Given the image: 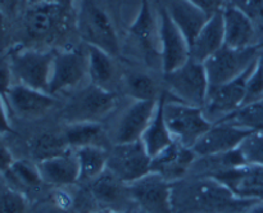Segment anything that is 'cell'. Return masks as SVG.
<instances>
[{"instance_id":"cell-1","label":"cell","mask_w":263,"mask_h":213,"mask_svg":"<svg viewBox=\"0 0 263 213\" xmlns=\"http://www.w3.org/2000/svg\"><path fill=\"white\" fill-rule=\"evenodd\" d=\"M256 203L235 197L212 177L186 176L171 184L172 213H248Z\"/></svg>"},{"instance_id":"cell-34","label":"cell","mask_w":263,"mask_h":213,"mask_svg":"<svg viewBox=\"0 0 263 213\" xmlns=\"http://www.w3.org/2000/svg\"><path fill=\"white\" fill-rule=\"evenodd\" d=\"M238 150L246 164L263 166V131L248 133L238 146Z\"/></svg>"},{"instance_id":"cell-11","label":"cell","mask_w":263,"mask_h":213,"mask_svg":"<svg viewBox=\"0 0 263 213\" xmlns=\"http://www.w3.org/2000/svg\"><path fill=\"white\" fill-rule=\"evenodd\" d=\"M256 62L238 79L218 86L210 87L207 100L203 105V112L210 122H220L244 104L247 82L256 67Z\"/></svg>"},{"instance_id":"cell-9","label":"cell","mask_w":263,"mask_h":213,"mask_svg":"<svg viewBox=\"0 0 263 213\" xmlns=\"http://www.w3.org/2000/svg\"><path fill=\"white\" fill-rule=\"evenodd\" d=\"M258 50V46L234 49L223 45L203 63L210 81V87L226 84L241 76L257 61Z\"/></svg>"},{"instance_id":"cell-46","label":"cell","mask_w":263,"mask_h":213,"mask_svg":"<svg viewBox=\"0 0 263 213\" xmlns=\"http://www.w3.org/2000/svg\"><path fill=\"white\" fill-rule=\"evenodd\" d=\"M248 213H263V200L262 202L256 203V204L249 209Z\"/></svg>"},{"instance_id":"cell-4","label":"cell","mask_w":263,"mask_h":213,"mask_svg":"<svg viewBox=\"0 0 263 213\" xmlns=\"http://www.w3.org/2000/svg\"><path fill=\"white\" fill-rule=\"evenodd\" d=\"M55 51L20 46L7 53L15 84L48 92Z\"/></svg>"},{"instance_id":"cell-41","label":"cell","mask_w":263,"mask_h":213,"mask_svg":"<svg viewBox=\"0 0 263 213\" xmlns=\"http://www.w3.org/2000/svg\"><path fill=\"white\" fill-rule=\"evenodd\" d=\"M190 2L194 3L202 10H204L208 15L215 14L216 12L222 9L223 5H225V0H190Z\"/></svg>"},{"instance_id":"cell-28","label":"cell","mask_w":263,"mask_h":213,"mask_svg":"<svg viewBox=\"0 0 263 213\" xmlns=\"http://www.w3.org/2000/svg\"><path fill=\"white\" fill-rule=\"evenodd\" d=\"M244 161L238 149L228 153L213 154V156L197 157L193 162L187 176H205L215 177L217 175L233 169L235 167L243 166Z\"/></svg>"},{"instance_id":"cell-23","label":"cell","mask_w":263,"mask_h":213,"mask_svg":"<svg viewBox=\"0 0 263 213\" xmlns=\"http://www.w3.org/2000/svg\"><path fill=\"white\" fill-rule=\"evenodd\" d=\"M161 5L184 33L189 45L211 17L190 0H162Z\"/></svg>"},{"instance_id":"cell-47","label":"cell","mask_w":263,"mask_h":213,"mask_svg":"<svg viewBox=\"0 0 263 213\" xmlns=\"http://www.w3.org/2000/svg\"><path fill=\"white\" fill-rule=\"evenodd\" d=\"M138 209H127V210H104V213H136Z\"/></svg>"},{"instance_id":"cell-40","label":"cell","mask_w":263,"mask_h":213,"mask_svg":"<svg viewBox=\"0 0 263 213\" xmlns=\"http://www.w3.org/2000/svg\"><path fill=\"white\" fill-rule=\"evenodd\" d=\"M33 213H74L72 209L63 207L59 203H57L53 198L49 195L46 199H44L43 202H39V204L36 205Z\"/></svg>"},{"instance_id":"cell-49","label":"cell","mask_w":263,"mask_h":213,"mask_svg":"<svg viewBox=\"0 0 263 213\" xmlns=\"http://www.w3.org/2000/svg\"><path fill=\"white\" fill-rule=\"evenodd\" d=\"M136 213H144V212H141V210H139V209H138V212H136Z\"/></svg>"},{"instance_id":"cell-44","label":"cell","mask_w":263,"mask_h":213,"mask_svg":"<svg viewBox=\"0 0 263 213\" xmlns=\"http://www.w3.org/2000/svg\"><path fill=\"white\" fill-rule=\"evenodd\" d=\"M31 4H71V0H28Z\"/></svg>"},{"instance_id":"cell-13","label":"cell","mask_w":263,"mask_h":213,"mask_svg":"<svg viewBox=\"0 0 263 213\" xmlns=\"http://www.w3.org/2000/svg\"><path fill=\"white\" fill-rule=\"evenodd\" d=\"M159 50H161V68L163 73L171 72L186 63L190 59V45L186 37L162 5L158 9Z\"/></svg>"},{"instance_id":"cell-18","label":"cell","mask_w":263,"mask_h":213,"mask_svg":"<svg viewBox=\"0 0 263 213\" xmlns=\"http://www.w3.org/2000/svg\"><path fill=\"white\" fill-rule=\"evenodd\" d=\"M248 133H251V131L236 127L230 123L216 122L212 123L192 149L197 157L228 153L238 149Z\"/></svg>"},{"instance_id":"cell-10","label":"cell","mask_w":263,"mask_h":213,"mask_svg":"<svg viewBox=\"0 0 263 213\" xmlns=\"http://www.w3.org/2000/svg\"><path fill=\"white\" fill-rule=\"evenodd\" d=\"M151 163L152 157L141 140L113 144L108 149L107 169L127 185L148 175Z\"/></svg>"},{"instance_id":"cell-43","label":"cell","mask_w":263,"mask_h":213,"mask_svg":"<svg viewBox=\"0 0 263 213\" xmlns=\"http://www.w3.org/2000/svg\"><path fill=\"white\" fill-rule=\"evenodd\" d=\"M13 162H14V158H13L12 153L8 146L0 140V173H4L12 166Z\"/></svg>"},{"instance_id":"cell-16","label":"cell","mask_w":263,"mask_h":213,"mask_svg":"<svg viewBox=\"0 0 263 213\" xmlns=\"http://www.w3.org/2000/svg\"><path fill=\"white\" fill-rule=\"evenodd\" d=\"M7 103L21 118L36 120L50 113L58 105V98L25 85L14 84L8 92Z\"/></svg>"},{"instance_id":"cell-24","label":"cell","mask_w":263,"mask_h":213,"mask_svg":"<svg viewBox=\"0 0 263 213\" xmlns=\"http://www.w3.org/2000/svg\"><path fill=\"white\" fill-rule=\"evenodd\" d=\"M225 45V28H223L222 9L211 15L202 30L190 45V58L204 63L216 51Z\"/></svg>"},{"instance_id":"cell-19","label":"cell","mask_w":263,"mask_h":213,"mask_svg":"<svg viewBox=\"0 0 263 213\" xmlns=\"http://www.w3.org/2000/svg\"><path fill=\"white\" fill-rule=\"evenodd\" d=\"M197 156L192 148L174 141L171 145L152 158L151 172L159 175L170 184L180 181L189 175Z\"/></svg>"},{"instance_id":"cell-6","label":"cell","mask_w":263,"mask_h":213,"mask_svg":"<svg viewBox=\"0 0 263 213\" xmlns=\"http://www.w3.org/2000/svg\"><path fill=\"white\" fill-rule=\"evenodd\" d=\"M163 90L179 102L203 108L210 91L204 64L190 58L179 68L163 73Z\"/></svg>"},{"instance_id":"cell-20","label":"cell","mask_w":263,"mask_h":213,"mask_svg":"<svg viewBox=\"0 0 263 213\" xmlns=\"http://www.w3.org/2000/svg\"><path fill=\"white\" fill-rule=\"evenodd\" d=\"M225 45L234 49H247L259 46V31L254 23L234 5L225 2L222 8Z\"/></svg>"},{"instance_id":"cell-5","label":"cell","mask_w":263,"mask_h":213,"mask_svg":"<svg viewBox=\"0 0 263 213\" xmlns=\"http://www.w3.org/2000/svg\"><path fill=\"white\" fill-rule=\"evenodd\" d=\"M163 117L174 141L193 148L212 126L203 108L185 104L168 96L163 90Z\"/></svg>"},{"instance_id":"cell-7","label":"cell","mask_w":263,"mask_h":213,"mask_svg":"<svg viewBox=\"0 0 263 213\" xmlns=\"http://www.w3.org/2000/svg\"><path fill=\"white\" fill-rule=\"evenodd\" d=\"M79 4L76 26L82 41L86 45L107 51L110 55H117L120 51V43L107 13L95 0H80Z\"/></svg>"},{"instance_id":"cell-38","label":"cell","mask_w":263,"mask_h":213,"mask_svg":"<svg viewBox=\"0 0 263 213\" xmlns=\"http://www.w3.org/2000/svg\"><path fill=\"white\" fill-rule=\"evenodd\" d=\"M27 7L28 0H0V9L5 13L12 23L20 20Z\"/></svg>"},{"instance_id":"cell-8","label":"cell","mask_w":263,"mask_h":213,"mask_svg":"<svg viewBox=\"0 0 263 213\" xmlns=\"http://www.w3.org/2000/svg\"><path fill=\"white\" fill-rule=\"evenodd\" d=\"M89 82V56L87 48L66 49L55 51L48 92L58 98L62 94H71Z\"/></svg>"},{"instance_id":"cell-39","label":"cell","mask_w":263,"mask_h":213,"mask_svg":"<svg viewBox=\"0 0 263 213\" xmlns=\"http://www.w3.org/2000/svg\"><path fill=\"white\" fill-rule=\"evenodd\" d=\"M13 23L10 22L9 18L5 15V13L0 9V54L4 53L5 50L9 51V43H10V35H12Z\"/></svg>"},{"instance_id":"cell-12","label":"cell","mask_w":263,"mask_h":213,"mask_svg":"<svg viewBox=\"0 0 263 213\" xmlns=\"http://www.w3.org/2000/svg\"><path fill=\"white\" fill-rule=\"evenodd\" d=\"M158 100H133L123 108L110 131L112 145L141 140L144 131L156 113Z\"/></svg>"},{"instance_id":"cell-42","label":"cell","mask_w":263,"mask_h":213,"mask_svg":"<svg viewBox=\"0 0 263 213\" xmlns=\"http://www.w3.org/2000/svg\"><path fill=\"white\" fill-rule=\"evenodd\" d=\"M10 132H13V128L10 125L9 114H8L7 100L0 95V135Z\"/></svg>"},{"instance_id":"cell-36","label":"cell","mask_w":263,"mask_h":213,"mask_svg":"<svg viewBox=\"0 0 263 213\" xmlns=\"http://www.w3.org/2000/svg\"><path fill=\"white\" fill-rule=\"evenodd\" d=\"M240 9L259 31L263 32V0H225Z\"/></svg>"},{"instance_id":"cell-22","label":"cell","mask_w":263,"mask_h":213,"mask_svg":"<svg viewBox=\"0 0 263 213\" xmlns=\"http://www.w3.org/2000/svg\"><path fill=\"white\" fill-rule=\"evenodd\" d=\"M37 166L44 182L46 186H50L51 189L79 185V161L72 149L53 158L37 162Z\"/></svg>"},{"instance_id":"cell-32","label":"cell","mask_w":263,"mask_h":213,"mask_svg":"<svg viewBox=\"0 0 263 213\" xmlns=\"http://www.w3.org/2000/svg\"><path fill=\"white\" fill-rule=\"evenodd\" d=\"M102 123H71L66 125L63 131L64 139L68 144L69 149H77L86 145H102L99 139L103 138Z\"/></svg>"},{"instance_id":"cell-29","label":"cell","mask_w":263,"mask_h":213,"mask_svg":"<svg viewBox=\"0 0 263 213\" xmlns=\"http://www.w3.org/2000/svg\"><path fill=\"white\" fill-rule=\"evenodd\" d=\"M141 143L152 158L174 143V139L163 117V91L159 96L156 113L141 136Z\"/></svg>"},{"instance_id":"cell-37","label":"cell","mask_w":263,"mask_h":213,"mask_svg":"<svg viewBox=\"0 0 263 213\" xmlns=\"http://www.w3.org/2000/svg\"><path fill=\"white\" fill-rule=\"evenodd\" d=\"M13 73L10 69L9 59H8L7 54L3 55L0 54V95L7 100V95L9 92L10 87L14 85L13 82Z\"/></svg>"},{"instance_id":"cell-45","label":"cell","mask_w":263,"mask_h":213,"mask_svg":"<svg viewBox=\"0 0 263 213\" xmlns=\"http://www.w3.org/2000/svg\"><path fill=\"white\" fill-rule=\"evenodd\" d=\"M258 48H259V50H258V55H257L256 67L263 77V46H258Z\"/></svg>"},{"instance_id":"cell-2","label":"cell","mask_w":263,"mask_h":213,"mask_svg":"<svg viewBox=\"0 0 263 213\" xmlns=\"http://www.w3.org/2000/svg\"><path fill=\"white\" fill-rule=\"evenodd\" d=\"M61 109V118L66 125L71 123H102L117 107V94L102 89L91 82L68 94Z\"/></svg>"},{"instance_id":"cell-33","label":"cell","mask_w":263,"mask_h":213,"mask_svg":"<svg viewBox=\"0 0 263 213\" xmlns=\"http://www.w3.org/2000/svg\"><path fill=\"white\" fill-rule=\"evenodd\" d=\"M220 122L230 123L251 132L263 131V99L246 103Z\"/></svg>"},{"instance_id":"cell-21","label":"cell","mask_w":263,"mask_h":213,"mask_svg":"<svg viewBox=\"0 0 263 213\" xmlns=\"http://www.w3.org/2000/svg\"><path fill=\"white\" fill-rule=\"evenodd\" d=\"M130 37L145 58H159L161 61L158 13L152 12L148 0L141 2L138 15L130 27Z\"/></svg>"},{"instance_id":"cell-15","label":"cell","mask_w":263,"mask_h":213,"mask_svg":"<svg viewBox=\"0 0 263 213\" xmlns=\"http://www.w3.org/2000/svg\"><path fill=\"white\" fill-rule=\"evenodd\" d=\"M100 210L138 209L130 195L128 185L105 171L90 184L84 185Z\"/></svg>"},{"instance_id":"cell-48","label":"cell","mask_w":263,"mask_h":213,"mask_svg":"<svg viewBox=\"0 0 263 213\" xmlns=\"http://www.w3.org/2000/svg\"><path fill=\"white\" fill-rule=\"evenodd\" d=\"M71 2H77V3H79V2H80V0H71Z\"/></svg>"},{"instance_id":"cell-30","label":"cell","mask_w":263,"mask_h":213,"mask_svg":"<svg viewBox=\"0 0 263 213\" xmlns=\"http://www.w3.org/2000/svg\"><path fill=\"white\" fill-rule=\"evenodd\" d=\"M121 86L133 100H158L163 91L157 80L144 71L126 72L121 80Z\"/></svg>"},{"instance_id":"cell-17","label":"cell","mask_w":263,"mask_h":213,"mask_svg":"<svg viewBox=\"0 0 263 213\" xmlns=\"http://www.w3.org/2000/svg\"><path fill=\"white\" fill-rule=\"evenodd\" d=\"M225 185L235 197L253 202L263 200V166L243 164L212 177Z\"/></svg>"},{"instance_id":"cell-27","label":"cell","mask_w":263,"mask_h":213,"mask_svg":"<svg viewBox=\"0 0 263 213\" xmlns=\"http://www.w3.org/2000/svg\"><path fill=\"white\" fill-rule=\"evenodd\" d=\"M79 161L80 185H87L107 171L108 149L103 145H86L73 149Z\"/></svg>"},{"instance_id":"cell-26","label":"cell","mask_w":263,"mask_h":213,"mask_svg":"<svg viewBox=\"0 0 263 213\" xmlns=\"http://www.w3.org/2000/svg\"><path fill=\"white\" fill-rule=\"evenodd\" d=\"M7 185L27 197L28 192H40L46 186L41 177L40 169L35 161L14 159L12 166L4 172Z\"/></svg>"},{"instance_id":"cell-31","label":"cell","mask_w":263,"mask_h":213,"mask_svg":"<svg viewBox=\"0 0 263 213\" xmlns=\"http://www.w3.org/2000/svg\"><path fill=\"white\" fill-rule=\"evenodd\" d=\"M28 150L32 157V161L37 163L66 153L67 150H69V146L64 139L63 132H41L28 141Z\"/></svg>"},{"instance_id":"cell-35","label":"cell","mask_w":263,"mask_h":213,"mask_svg":"<svg viewBox=\"0 0 263 213\" xmlns=\"http://www.w3.org/2000/svg\"><path fill=\"white\" fill-rule=\"evenodd\" d=\"M28 198L7 185L0 190V213H27Z\"/></svg>"},{"instance_id":"cell-25","label":"cell","mask_w":263,"mask_h":213,"mask_svg":"<svg viewBox=\"0 0 263 213\" xmlns=\"http://www.w3.org/2000/svg\"><path fill=\"white\" fill-rule=\"evenodd\" d=\"M86 45V44H85ZM89 56V81L102 89L116 92L122 76L118 73L115 56L95 46L86 45Z\"/></svg>"},{"instance_id":"cell-3","label":"cell","mask_w":263,"mask_h":213,"mask_svg":"<svg viewBox=\"0 0 263 213\" xmlns=\"http://www.w3.org/2000/svg\"><path fill=\"white\" fill-rule=\"evenodd\" d=\"M69 4H31L18 20V32L25 48L39 49V44L55 40L64 30Z\"/></svg>"},{"instance_id":"cell-14","label":"cell","mask_w":263,"mask_h":213,"mask_svg":"<svg viewBox=\"0 0 263 213\" xmlns=\"http://www.w3.org/2000/svg\"><path fill=\"white\" fill-rule=\"evenodd\" d=\"M130 195L144 213H172L171 184L154 172L128 184Z\"/></svg>"}]
</instances>
